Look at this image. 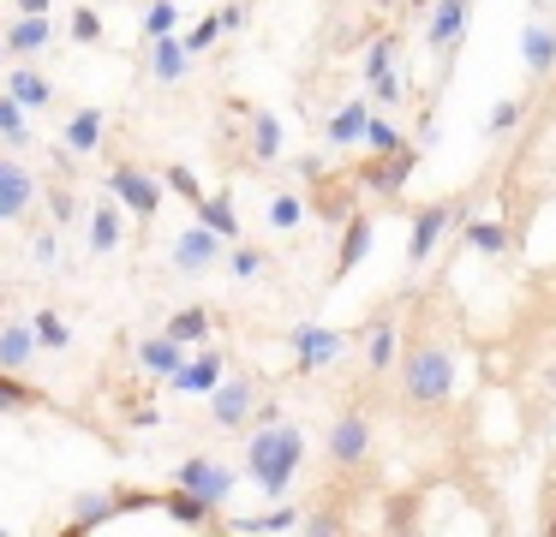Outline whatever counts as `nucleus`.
Wrapping results in <instances>:
<instances>
[{
	"label": "nucleus",
	"instance_id": "5701e85b",
	"mask_svg": "<svg viewBox=\"0 0 556 537\" xmlns=\"http://www.w3.org/2000/svg\"><path fill=\"white\" fill-rule=\"evenodd\" d=\"M30 358H37L30 322H0V370H30Z\"/></svg>",
	"mask_w": 556,
	"mask_h": 537
},
{
	"label": "nucleus",
	"instance_id": "7c9ffc66",
	"mask_svg": "<svg viewBox=\"0 0 556 537\" xmlns=\"http://www.w3.org/2000/svg\"><path fill=\"white\" fill-rule=\"evenodd\" d=\"M30 334H37V346H49V353H66V346H73V329H66L61 310H37V317H30Z\"/></svg>",
	"mask_w": 556,
	"mask_h": 537
},
{
	"label": "nucleus",
	"instance_id": "4be33fe9",
	"mask_svg": "<svg viewBox=\"0 0 556 537\" xmlns=\"http://www.w3.org/2000/svg\"><path fill=\"white\" fill-rule=\"evenodd\" d=\"M395 358H401V341H395V317L371 322V334H365V370H371V376H383V370H395Z\"/></svg>",
	"mask_w": 556,
	"mask_h": 537
},
{
	"label": "nucleus",
	"instance_id": "3c124183",
	"mask_svg": "<svg viewBox=\"0 0 556 537\" xmlns=\"http://www.w3.org/2000/svg\"><path fill=\"white\" fill-rule=\"evenodd\" d=\"M551 388H556V365H551Z\"/></svg>",
	"mask_w": 556,
	"mask_h": 537
},
{
	"label": "nucleus",
	"instance_id": "09e8293b",
	"mask_svg": "<svg viewBox=\"0 0 556 537\" xmlns=\"http://www.w3.org/2000/svg\"><path fill=\"white\" fill-rule=\"evenodd\" d=\"M401 7H419V12H425V7H431V0H401Z\"/></svg>",
	"mask_w": 556,
	"mask_h": 537
},
{
	"label": "nucleus",
	"instance_id": "bb28decb",
	"mask_svg": "<svg viewBox=\"0 0 556 537\" xmlns=\"http://www.w3.org/2000/svg\"><path fill=\"white\" fill-rule=\"evenodd\" d=\"M460 239H467L472 251H484V257H503L508 251V227L503 221H479V215H460Z\"/></svg>",
	"mask_w": 556,
	"mask_h": 537
},
{
	"label": "nucleus",
	"instance_id": "f03ea898",
	"mask_svg": "<svg viewBox=\"0 0 556 537\" xmlns=\"http://www.w3.org/2000/svg\"><path fill=\"white\" fill-rule=\"evenodd\" d=\"M395 370H401V394L413 406H443L448 388H455V358L443 346H413L407 358H395Z\"/></svg>",
	"mask_w": 556,
	"mask_h": 537
},
{
	"label": "nucleus",
	"instance_id": "20e7f679",
	"mask_svg": "<svg viewBox=\"0 0 556 537\" xmlns=\"http://www.w3.org/2000/svg\"><path fill=\"white\" fill-rule=\"evenodd\" d=\"M288 353H293V370H300V376H317V370H329L341 353H348V334L317 329V322H293V329H288Z\"/></svg>",
	"mask_w": 556,
	"mask_h": 537
},
{
	"label": "nucleus",
	"instance_id": "f3484780",
	"mask_svg": "<svg viewBox=\"0 0 556 537\" xmlns=\"http://www.w3.org/2000/svg\"><path fill=\"white\" fill-rule=\"evenodd\" d=\"M121 203H97V209L85 215V239H90V251L97 257H109V251H121V239H126V221H121Z\"/></svg>",
	"mask_w": 556,
	"mask_h": 537
},
{
	"label": "nucleus",
	"instance_id": "7ed1b4c3",
	"mask_svg": "<svg viewBox=\"0 0 556 537\" xmlns=\"http://www.w3.org/2000/svg\"><path fill=\"white\" fill-rule=\"evenodd\" d=\"M109 191H114V203H121L126 215L156 221V209H162V174H144L138 162H114L109 167Z\"/></svg>",
	"mask_w": 556,
	"mask_h": 537
},
{
	"label": "nucleus",
	"instance_id": "9d476101",
	"mask_svg": "<svg viewBox=\"0 0 556 537\" xmlns=\"http://www.w3.org/2000/svg\"><path fill=\"white\" fill-rule=\"evenodd\" d=\"M252 406H257L252 376H222L216 388H210V418H216V430H240V424H252Z\"/></svg>",
	"mask_w": 556,
	"mask_h": 537
},
{
	"label": "nucleus",
	"instance_id": "393cba45",
	"mask_svg": "<svg viewBox=\"0 0 556 537\" xmlns=\"http://www.w3.org/2000/svg\"><path fill=\"white\" fill-rule=\"evenodd\" d=\"M73 508H78V513L66 520V532L78 537V532H97L102 520H114V513H121V501H114V489H90V496L73 501Z\"/></svg>",
	"mask_w": 556,
	"mask_h": 537
},
{
	"label": "nucleus",
	"instance_id": "79ce46f5",
	"mask_svg": "<svg viewBox=\"0 0 556 537\" xmlns=\"http://www.w3.org/2000/svg\"><path fill=\"white\" fill-rule=\"evenodd\" d=\"M30 203H37V197H30V191H13V186H0V227H7V221H18V215H25Z\"/></svg>",
	"mask_w": 556,
	"mask_h": 537
},
{
	"label": "nucleus",
	"instance_id": "6e6d98bb",
	"mask_svg": "<svg viewBox=\"0 0 556 537\" xmlns=\"http://www.w3.org/2000/svg\"><path fill=\"white\" fill-rule=\"evenodd\" d=\"M467 7H472V0H467Z\"/></svg>",
	"mask_w": 556,
	"mask_h": 537
},
{
	"label": "nucleus",
	"instance_id": "c756f323",
	"mask_svg": "<svg viewBox=\"0 0 556 537\" xmlns=\"http://www.w3.org/2000/svg\"><path fill=\"white\" fill-rule=\"evenodd\" d=\"M245 119H252V162H276V155H281V119L276 114H257V107Z\"/></svg>",
	"mask_w": 556,
	"mask_h": 537
},
{
	"label": "nucleus",
	"instance_id": "473e14b6",
	"mask_svg": "<svg viewBox=\"0 0 556 537\" xmlns=\"http://www.w3.org/2000/svg\"><path fill=\"white\" fill-rule=\"evenodd\" d=\"M300 221H305V197L300 191H276V197H269V227H276V233H293Z\"/></svg>",
	"mask_w": 556,
	"mask_h": 537
},
{
	"label": "nucleus",
	"instance_id": "a18cd8bd",
	"mask_svg": "<svg viewBox=\"0 0 556 537\" xmlns=\"http://www.w3.org/2000/svg\"><path fill=\"white\" fill-rule=\"evenodd\" d=\"M300 532H317V537H329V532H341V520H336V513H317V520H300Z\"/></svg>",
	"mask_w": 556,
	"mask_h": 537
},
{
	"label": "nucleus",
	"instance_id": "dca6fc26",
	"mask_svg": "<svg viewBox=\"0 0 556 537\" xmlns=\"http://www.w3.org/2000/svg\"><path fill=\"white\" fill-rule=\"evenodd\" d=\"M365 119H371V95H353V102H341L336 114H329V126H324V143H329V150H348V143H359Z\"/></svg>",
	"mask_w": 556,
	"mask_h": 537
},
{
	"label": "nucleus",
	"instance_id": "39448f33",
	"mask_svg": "<svg viewBox=\"0 0 556 537\" xmlns=\"http://www.w3.org/2000/svg\"><path fill=\"white\" fill-rule=\"evenodd\" d=\"M467 215V203L448 197V203H425V209H413V233H407V269H425V257L437 251V239L448 233V227Z\"/></svg>",
	"mask_w": 556,
	"mask_h": 537
},
{
	"label": "nucleus",
	"instance_id": "864d4df0",
	"mask_svg": "<svg viewBox=\"0 0 556 537\" xmlns=\"http://www.w3.org/2000/svg\"><path fill=\"white\" fill-rule=\"evenodd\" d=\"M551 532H556V520H551Z\"/></svg>",
	"mask_w": 556,
	"mask_h": 537
},
{
	"label": "nucleus",
	"instance_id": "a19ab883",
	"mask_svg": "<svg viewBox=\"0 0 556 537\" xmlns=\"http://www.w3.org/2000/svg\"><path fill=\"white\" fill-rule=\"evenodd\" d=\"M30 257H37L42 269H61V233H54V227H49V233H37V239H30Z\"/></svg>",
	"mask_w": 556,
	"mask_h": 537
},
{
	"label": "nucleus",
	"instance_id": "4c0bfd02",
	"mask_svg": "<svg viewBox=\"0 0 556 537\" xmlns=\"http://www.w3.org/2000/svg\"><path fill=\"white\" fill-rule=\"evenodd\" d=\"M162 186H168V191H180V197L192 203V209H198V197H204V186H198V174H192V167H162Z\"/></svg>",
	"mask_w": 556,
	"mask_h": 537
},
{
	"label": "nucleus",
	"instance_id": "4468645a",
	"mask_svg": "<svg viewBox=\"0 0 556 537\" xmlns=\"http://www.w3.org/2000/svg\"><path fill=\"white\" fill-rule=\"evenodd\" d=\"M222 376H228V358H222V353H198V358H180L168 382H174L180 394H210Z\"/></svg>",
	"mask_w": 556,
	"mask_h": 537
},
{
	"label": "nucleus",
	"instance_id": "6e6552de",
	"mask_svg": "<svg viewBox=\"0 0 556 537\" xmlns=\"http://www.w3.org/2000/svg\"><path fill=\"white\" fill-rule=\"evenodd\" d=\"M174 484L192 489L198 501H210V508H222V501L233 496V472L222 460H210V453H192V460L174 465Z\"/></svg>",
	"mask_w": 556,
	"mask_h": 537
},
{
	"label": "nucleus",
	"instance_id": "aec40b11",
	"mask_svg": "<svg viewBox=\"0 0 556 537\" xmlns=\"http://www.w3.org/2000/svg\"><path fill=\"white\" fill-rule=\"evenodd\" d=\"M520 60H527L532 78H551L556 72V30L551 24H527L520 30Z\"/></svg>",
	"mask_w": 556,
	"mask_h": 537
},
{
	"label": "nucleus",
	"instance_id": "c9c22d12",
	"mask_svg": "<svg viewBox=\"0 0 556 537\" xmlns=\"http://www.w3.org/2000/svg\"><path fill=\"white\" fill-rule=\"evenodd\" d=\"M174 24H180V7H174V0H150L144 7V42L150 36H174Z\"/></svg>",
	"mask_w": 556,
	"mask_h": 537
},
{
	"label": "nucleus",
	"instance_id": "cd10ccee",
	"mask_svg": "<svg viewBox=\"0 0 556 537\" xmlns=\"http://www.w3.org/2000/svg\"><path fill=\"white\" fill-rule=\"evenodd\" d=\"M210 329H216V322H210V310H204V305H180V310L168 317V334H174L180 346H204V341H210Z\"/></svg>",
	"mask_w": 556,
	"mask_h": 537
},
{
	"label": "nucleus",
	"instance_id": "c03bdc74",
	"mask_svg": "<svg viewBox=\"0 0 556 537\" xmlns=\"http://www.w3.org/2000/svg\"><path fill=\"white\" fill-rule=\"evenodd\" d=\"M49 209H54V227H73V215H78V197H73V191H49Z\"/></svg>",
	"mask_w": 556,
	"mask_h": 537
},
{
	"label": "nucleus",
	"instance_id": "58836bf2",
	"mask_svg": "<svg viewBox=\"0 0 556 537\" xmlns=\"http://www.w3.org/2000/svg\"><path fill=\"white\" fill-rule=\"evenodd\" d=\"M0 186H13V191H30L37 197V174H30L18 155H0Z\"/></svg>",
	"mask_w": 556,
	"mask_h": 537
},
{
	"label": "nucleus",
	"instance_id": "a878e982",
	"mask_svg": "<svg viewBox=\"0 0 556 537\" xmlns=\"http://www.w3.org/2000/svg\"><path fill=\"white\" fill-rule=\"evenodd\" d=\"M42 388H30L18 370H0V418H18V412H37Z\"/></svg>",
	"mask_w": 556,
	"mask_h": 537
},
{
	"label": "nucleus",
	"instance_id": "a211bd4d",
	"mask_svg": "<svg viewBox=\"0 0 556 537\" xmlns=\"http://www.w3.org/2000/svg\"><path fill=\"white\" fill-rule=\"evenodd\" d=\"M180 358H186V346L174 341L168 329H162V334H144V341H138V370H144V376H162V382H168Z\"/></svg>",
	"mask_w": 556,
	"mask_h": 537
},
{
	"label": "nucleus",
	"instance_id": "2eb2a0df",
	"mask_svg": "<svg viewBox=\"0 0 556 537\" xmlns=\"http://www.w3.org/2000/svg\"><path fill=\"white\" fill-rule=\"evenodd\" d=\"M150 78L156 84H180L186 72H192V54H186V42H180V30L174 36H150Z\"/></svg>",
	"mask_w": 556,
	"mask_h": 537
},
{
	"label": "nucleus",
	"instance_id": "0eeeda50",
	"mask_svg": "<svg viewBox=\"0 0 556 537\" xmlns=\"http://www.w3.org/2000/svg\"><path fill=\"white\" fill-rule=\"evenodd\" d=\"M222 257H228V239H222V233H210L204 221H198V227H186V233L174 239V251H168L174 274H210Z\"/></svg>",
	"mask_w": 556,
	"mask_h": 537
},
{
	"label": "nucleus",
	"instance_id": "72a5a7b5",
	"mask_svg": "<svg viewBox=\"0 0 556 537\" xmlns=\"http://www.w3.org/2000/svg\"><path fill=\"white\" fill-rule=\"evenodd\" d=\"M269 269V257L257 245H245V239H233V251H228V274H240V281H257V274Z\"/></svg>",
	"mask_w": 556,
	"mask_h": 537
},
{
	"label": "nucleus",
	"instance_id": "6ab92c4d",
	"mask_svg": "<svg viewBox=\"0 0 556 537\" xmlns=\"http://www.w3.org/2000/svg\"><path fill=\"white\" fill-rule=\"evenodd\" d=\"M102 143H109V119H102V107H78V114L66 119V150H73V155H97Z\"/></svg>",
	"mask_w": 556,
	"mask_h": 537
},
{
	"label": "nucleus",
	"instance_id": "423d86ee",
	"mask_svg": "<svg viewBox=\"0 0 556 537\" xmlns=\"http://www.w3.org/2000/svg\"><path fill=\"white\" fill-rule=\"evenodd\" d=\"M413 167H419V143H401V150H389V155H371V167H359V186L389 203V197L407 191Z\"/></svg>",
	"mask_w": 556,
	"mask_h": 537
},
{
	"label": "nucleus",
	"instance_id": "412c9836",
	"mask_svg": "<svg viewBox=\"0 0 556 537\" xmlns=\"http://www.w3.org/2000/svg\"><path fill=\"white\" fill-rule=\"evenodd\" d=\"M7 95H13V102L30 114V107H49L54 102V84L42 78L37 66H13V72H7Z\"/></svg>",
	"mask_w": 556,
	"mask_h": 537
},
{
	"label": "nucleus",
	"instance_id": "f8f14e48",
	"mask_svg": "<svg viewBox=\"0 0 556 537\" xmlns=\"http://www.w3.org/2000/svg\"><path fill=\"white\" fill-rule=\"evenodd\" d=\"M371 257V215L353 209L348 221H341V245H336V281H348L359 263Z\"/></svg>",
	"mask_w": 556,
	"mask_h": 537
},
{
	"label": "nucleus",
	"instance_id": "c85d7f7f",
	"mask_svg": "<svg viewBox=\"0 0 556 537\" xmlns=\"http://www.w3.org/2000/svg\"><path fill=\"white\" fill-rule=\"evenodd\" d=\"M359 143H365V150H371V155H389V150H401V143H407V138H401V126H395V119H389V107H383V114H377V107H371V119H365Z\"/></svg>",
	"mask_w": 556,
	"mask_h": 537
},
{
	"label": "nucleus",
	"instance_id": "1a4fd4ad",
	"mask_svg": "<svg viewBox=\"0 0 556 537\" xmlns=\"http://www.w3.org/2000/svg\"><path fill=\"white\" fill-rule=\"evenodd\" d=\"M329 460L341 465V472H353V465L371 460V418L353 406V412H341L336 424H329Z\"/></svg>",
	"mask_w": 556,
	"mask_h": 537
},
{
	"label": "nucleus",
	"instance_id": "8fccbe9b",
	"mask_svg": "<svg viewBox=\"0 0 556 537\" xmlns=\"http://www.w3.org/2000/svg\"><path fill=\"white\" fill-rule=\"evenodd\" d=\"M377 7H383V12H389V7H401V0H377Z\"/></svg>",
	"mask_w": 556,
	"mask_h": 537
},
{
	"label": "nucleus",
	"instance_id": "ddd939ff",
	"mask_svg": "<svg viewBox=\"0 0 556 537\" xmlns=\"http://www.w3.org/2000/svg\"><path fill=\"white\" fill-rule=\"evenodd\" d=\"M54 42V18L49 12H18V24L0 36V54H42Z\"/></svg>",
	"mask_w": 556,
	"mask_h": 537
},
{
	"label": "nucleus",
	"instance_id": "5fc2aeb1",
	"mask_svg": "<svg viewBox=\"0 0 556 537\" xmlns=\"http://www.w3.org/2000/svg\"><path fill=\"white\" fill-rule=\"evenodd\" d=\"M0 537H7V532H0Z\"/></svg>",
	"mask_w": 556,
	"mask_h": 537
},
{
	"label": "nucleus",
	"instance_id": "ea45409f",
	"mask_svg": "<svg viewBox=\"0 0 556 537\" xmlns=\"http://www.w3.org/2000/svg\"><path fill=\"white\" fill-rule=\"evenodd\" d=\"M515 119H520V102H515V95H503V102L491 107V126H484V131H491V138H508V131H515Z\"/></svg>",
	"mask_w": 556,
	"mask_h": 537
},
{
	"label": "nucleus",
	"instance_id": "f704fd0d",
	"mask_svg": "<svg viewBox=\"0 0 556 537\" xmlns=\"http://www.w3.org/2000/svg\"><path fill=\"white\" fill-rule=\"evenodd\" d=\"M383 72H395V30H383L371 48H365V84H377Z\"/></svg>",
	"mask_w": 556,
	"mask_h": 537
},
{
	"label": "nucleus",
	"instance_id": "49530a36",
	"mask_svg": "<svg viewBox=\"0 0 556 537\" xmlns=\"http://www.w3.org/2000/svg\"><path fill=\"white\" fill-rule=\"evenodd\" d=\"M216 18H222V36H228V30H245V7H222Z\"/></svg>",
	"mask_w": 556,
	"mask_h": 537
},
{
	"label": "nucleus",
	"instance_id": "b1692460",
	"mask_svg": "<svg viewBox=\"0 0 556 537\" xmlns=\"http://www.w3.org/2000/svg\"><path fill=\"white\" fill-rule=\"evenodd\" d=\"M198 221L210 227V233H222L233 245V239H240V209H233V191H216V197H198Z\"/></svg>",
	"mask_w": 556,
	"mask_h": 537
},
{
	"label": "nucleus",
	"instance_id": "9b49d317",
	"mask_svg": "<svg viewBox=\"0 0 556 537\" xmlns=\"http://www.w3.org/2000/svg\"><path fill=\"white\" fill-rule=\"evenodd\" d=\"M467 0H431L425 7V42L437 48V54H455L460 36H467Z\"/></svg>",
	"mask_w": 556,
	"mask_h": 537
},
{
	"label": "nucleus",
	"instance_id": "2f4dec72",
	"mask_svg": "<svg viewBox=\"0 0 556 537\" xmlns=\"http://www.w3.org/2000/svg\"><path fill=\"white\" fill-rule=\"evenodd\" d=\"M0 143H7V150H25L30 143V119L13 95H0Z\"/></svg>",
	"mask_w": 556,
	"mask_h": 537
},
{
	"label": "nucleus",
	"instance_id": "603ef678",
	"mask_svg": "<svg viewBox=\"0 0 556 537\" xmlns=\"http://www.w3.org/2000/svg\"><path fill=\"white\" fill-rule=\"evenodd\" d=\"M532 7H551V0H532Z\"/></svg>",
	"mask_w": 556,
	"mask_h": 537
},
{
	"label": "nucleus",
	"instance_id": "f257e3e1",
	"mask_svg": "<svg viewBox=\"0 0 556 537\" xmlns=\"http://www.w3.org/2000/svg\"><path fill=\"white\" fill-rule=\"evenodd\" d=\"M305 465V430L276 418V424H252V442H245V477L264 489L269 501L288 496V484Z\"/></svg>",
	"mask_w": 556,
	"mask_h": 537
},
{
	"label": "nucleus",
	"instance_id": "e433bc0d",
	"mask_svg": "<svg viewBox=\"0 0 556 537\" xmlns=\"http://www.w3.org/2000/svg\"><path fill=\"white\" fill-rule=\"evenodd\" d=\"M180 42H186V54L198 60V54H204V48H216V42H222V18H216V12H210V18H198L192 30L180 36Z\"/></svg>",
	"mask_w": 556,
	"mask_h": 537
},
{
	"label": "nucleus",
	"instance_id": "37998d69",
	"mask_svg": "<svg viewBox=\"0 0 556 537\" xmlns=\"http://www.w3.org/2000/svg\"><path fill=\"white\" fill-rule=\"evenodd\" d=\"M73 42H102V18H97V12H90V7H78L73 12Z\"/></svg>",
	"mask_w": 556,
	"mask_h": 537
},
{
	"label": "nucleus",
	"instance_id": "de8ad7c7",
	"mask_svg": "<svg viewBox=\"0 0 556 537\" xmlns=\"http://www.w3.org/2000/svg\"><path fill=\"white\" fill-rule=\"evenodd\" d=\"M18 12H54V0H18Z\"/></svg>",
	"mask_w": 556,
	"mask_h": 537
}]
</instances>
